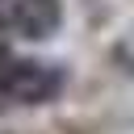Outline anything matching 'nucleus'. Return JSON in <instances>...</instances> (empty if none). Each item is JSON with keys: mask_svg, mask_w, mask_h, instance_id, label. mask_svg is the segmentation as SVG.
Here are the masks:
<instances>
[{"mask_svg": "<svg viewBox=\"0 0 134 134\" xmlns=\"http://www.w3.org/2000/svg\"><path fill=\"white\" fill-rule=\"evenodd\" d=\"M67 75L50 59H21V54H0V109H29V105H50L63 92Z\"/></svg>", "mask_w": 134, "mask_h": 134, "instance_id": "f257e3e1", "label": "nucleus"}, {"mask_svg": "<svg viewBox=\"0 0 134 134\" xmlns=\"http://www.w3.org/2000/svg\"><path fill=\"white\" fill-rule=\"evenodd\" d=\"M59 25H63L59 0H0V34L42 42L54 38Z\"/></svg>", "mask_w": 134, "mask_h": 134, "instance_id": "f03ea898", "label": "nucleus"}]
</instances>
